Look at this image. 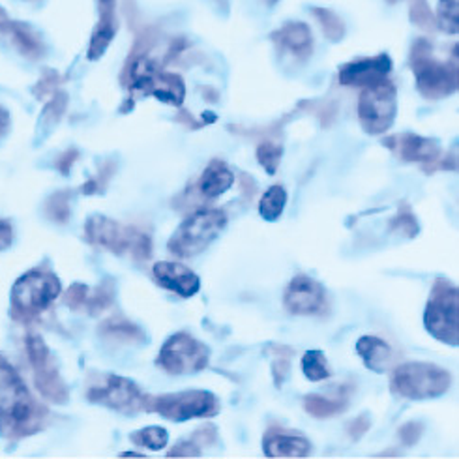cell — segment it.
Instances as JSON below:
<instances>
[{"mask_svg":"<svg viewBox=\"0 0 459 459\" xmlns=\"http://www.w3.org/2000/svg\"><path fill=\"white\" fill-rule=\"evenodd\" d=\"M311 13L317 17L319 25L323 29V34L330 41H340L345 36V23H343L340 15H336V13L326 10V8H313Z\"/></svg>","mask_w":459,"mask_h":459,"instance_id":"obj_29","label":"cell"},{"mask_svg":"<svg viewBox=\"0 0 459 459\" xmlns=\"http://www.w3.org/2000/svg\"><path fill=\"white\" fill-rule=\"evenodd\" d=\"M147 395L149 394L141 392L134 381L113 373L92 375L87 390V398L91 403L103 405L126 416L143 412L144 405H147Z\"/></svg>","mask_w":459,"mask_h":459,"instance_id":"obj_10","label":"cell"},{"mask_svg":"<svg viewBox=\"0 0 459 459\" xmlns=\"http://www.w3.org/2000/svg\"><path fill=\"white\" fill-rule=\"evenodd\" d=\"M390 231L402 233L407 238H414L420 233V223L416 220L412 208L407 203H402L398 206V214H395L394 220L390 221Z\"/></svg>","mask_w":459,"mask_h":459,"instance_id":"obj_28","label":"cell"},{"mask_svg":"<svg viewBox=\"0 0 459 459\" xmlns=\"http://www.w3.org/2000/svg\"><path fill=\"white\" fill-rule=\"evenodd\" d=\"M77 156H79V152H77L75 149H70V151H66L65 154H62V156L58 158V163H56L58 171H60V173H65V175H68V173H70V169H72V165H74V163H75V160H77Z\"/></svg>","mask_w":459,"mask_h":459,"instance_id":"obj_40","label":"cell"},{"mask_svg":"<svg viewBox=\"0 0 459 459\" xmlns=\"http://www.w3.org/2000/svg\"><path fill=\"white\" fill-rule=\"evenodd\" d=\"M27 349H29V359H30L32 369H34V381L41 395L53 403H66L70 394H68L66 383L62 381L60 373L55 366L49 347L39 336H30L27 340Z\"/></svg>","mask_w":459,"mask_h":459,"instance_id":"obj_13","label":"cell"},{"mask_svg":"<svg viewBox=\"0 0 459 459\" xmlns=\"http://www.w3.org/2000/svg\"><path fill=\"white\" fill-rule=\"evenodd\" d=\"M283 306L293 316H323L328 309L326 290L309 276H297L285 287Z\"/></svg>","mask_w":459,"mask_h":459,"instance_id":"obj_14","label":"cell"},{"mask_svg":"<svg viewBox=\"0 0 459 459\" xmlns=\"http://www.w3.org/2000/svg\"><path fill=\"white\" fill-rule=\"evenodd\" d=\"M369 428H371V420H369V416H366V414H362V416H359V419H354L351 424H349V437L352 441H360L362 437L369 431Z\"/></svg>","mask_w":459,"mask_h":459,"instance_id":"obj_39","label":"cell"},{"mask_svg":"<svg viewBox=\"0 0 459 459\" xmlns=\"http://www.w3.org/2000/svg\"><path fill=\"white\" fill-rule=\"evenodd\" d=\"M233 184H235V173L231 167L221 160H212L206 165V169L201 175L199 192L208 199H216L223 195Z\"/></svg>","mask_w":459,"mask_h":459,"instance_id":"obj_21","label":"cell"},{"mask_svg":"<svg viewBox=\"0 0 459 459\" xmlns=\"http://www.w3.org/2000/svg\"><path fill=\"white\" fill-rule=\"evenodd\" d=\"M411 21L414 25H419L424 30H435L437 29V19L431 13L426 0H412L411 6Z\"/></svg>","mask_w":459,"mask_h":459,"instance_id":"obj_34","label":"cell"},{"mask_svg":"<svg viewBox=\"0 0 459 459\" xmlns=\"http://www.w3.org/2000/svg\"><path fill=\"white\" fill-rule=\"evenodd\" d=\"M302 371L306 379L313 383L326 381L332 377V371L323 351H307L302 357Z\"/></svg>","mask_w":459,"mask_h":459,"instance_id":"obj_26","label":"cell"},{"mask_svg":"<svg viewBox=\"0 0 459 459\" xmlns=\"http://www.w3.org/2000/svg\"><path fill=\"white\" fill-rule=\"evenodd\" d=\"M383 144L407 163H422L424 171L431 173L435 161L443 156L439 141L416 134H400L383 139Z\"/></svg>","mask_w":459,"mask_h":459,"instance_id":"obj_15","label":"cell"},{"mask_svg":"<svg viewBox=\"0 0 459 459\" xmlns=\"http://www.w3.org/2000/svg\"><path fill=\"white\" fill-rule=\"evenodd\" d=\"M452 385V375L429 362H407L394 369L390 390L394 395L411 402L441 398Z\"/></svg>","mask_w":459,"mask_h":459,"instance_id":"obj_4","label":"cell"},{"mask_svg":"<svg viewBox=\"0 0 459 459\" xmlns=\"http://www.w3.org/2000/svg\"><path fill=\"white\" fill-rule=\"evenodd\" d=\"M113 173H115V163L109 161V163H106V165H101L100 175H98L96 178L89 180L85 186H82L81 192L85 194V195L103 194V190H106V187H108V182H109L111 177H113Z\"/></svg>","mask_w":459,"mask_h":459,"instance_id":"obj_35","label":"cell"},{"mask_svg":"<svg viewBox=\"0 0 459 459\" xmlns=\"http://www.w3.org/2000/svg\"><path fill=\"white\" fill-rule=\"evenodd\" d=\"M349 407L347 395H338V398H326L321 394H307L304 398V411L313 416V419H332V416L345 412Z\"/></svg>","mask_w":459,"mask_h":459,"instance_id":"obj_24","label":"cell"},{"mask_svg":"<svg viewBox=\"0 0 459 459\" xmlns=\"http://www.w3.org/2000/svg\"><path fill=\"white\" fill-rule=\"evenodd\" d=\"M120 455H122V457H143L141 452H122Z\"/></svg>","mask_w":459,"mask_h":459,"instance_id":"obj_43","label":"cell"},{"mask_svg":"<svg viewBox=\"0 0 459 459\" xmlns=\"http://www.w3.org/2000/svg\"><path fill=\"white\" fill-rule=\"evenodd\" d=\"M46 409L38 405L12 364L0 357V433L25 437L41 429Z\"/></svg>","mask_w":459,"mask_h":459,"instance_id":"obj_1","label":"cell"},{"mask_svg":"<svg viewBox=\"0 0 459 459\" xmlns=\"http://www.w3.org/2000/svg\"><path fill=\"white\" fill-rule=\"evenodd\" d=\"M8 128V113L0 109V135H3Z\"/></svg>","mask_w":459,"mask_h":459,"instance_id":"obj_42","label":"cell"},{"mask_svg":"<svg viewBox=\"0 0 459 459\" xmlns=\"http://www.w3.org/2000/svg\"><path fill=\"white\" fill-rule=\"evenodd\" d=\"M285 204H287L285 187L280 186V184L270 186L268 190L263 194V197H261L259 214H261V218L264 221H276L283 214Z\"/></svg>","mask_w":459,"mask_h":459,"instance_id":"obj_25","label":"cell"},{"mask_svg":"<svg viewBox=\"0 0 459 459\" xmlns=\"http://www.w3.org/2000/svg\"><path fill=\"white\" fill-rule=\"evenodd\" d=\"M268 351H273V375H274V383L280 388L289 375L290 369V360H293L295 351L285 345H270Z\"/></svg>","mask_w":459,"mask_h":459,"instance_id":"obj_31","label":"cell"},{"mask_svg":"<svg viewBox=\"0 0 459 459\" xmlns=\"http://www.w3.org/2000/svg\"><path fill=\"white\" fill-rule=\"evenodd\" d=\"M201 454L203 450L194 439H182L167 452V457H201Z\"/></svg>","mask_w":459,"mask_h":459,"instance_id":"obj_37","label":"cell"},{"mask_svg":"<svg viewBox=\"0 0 459 459\" xmlns=\"http://www.w3.org/2000/svg\"><path fill=\"white\" fill-rule=\"evenodd\" d=\"M274 44L293 56L306 60L309 58L313 51V36L311 30L306 23H299V21H293V23L283 25L280 30L273 34Z\"/></svg>","mask_w":459,"mask_h":459,"instance_id":"obj_19","label":"cell"},{"mask_svg":"<svg viewBox=\"0 0 459 459\" xmlns=\"http://www.w3.org/2000/svg\"><path fill=\"white\" fill-rule=\"evenodd\" d=\"M211 360V349L190 332H177L167 338L158 354V366L169 375H190L203 371Z\"/></svg>","mask_w":459,"mask_h":459,"instance_id":"obj_12","label":"cell"},{"mask_svg":"<svg viewBox=\"0 0 459 459\" xmlns=\"http://www.w3.org/2000/svg\"><path fill=\"white\" fill-rule=\"evenodd\" d=\"M60 281L49 270H30L12 289V309L17 319H32L60 295Z\"/></svg>","mask_w":459,"mask_h":459,"instance_id":"obj_9","label":"cell"},{"mask_svg":"<svg viewBox=\"0 0 459 459\" xmlns=\"http://www.w3.org/2000/svg\"><path fill=\"white\" fill-rule=\"evenodd\" d=\"M124 81L132 92L141 96H154L163 103L180 108L186 98V87L180 75L163 72L156 60H152L147 51L132 55Z\"/></svg>","mask_w":459,"mask_h":459,"instance_id":"obj_2","label":"cell"},{"mask_svg":"<svg viewBox=\"0 0 459 459\" xmlns=\"http://www.w3.org/2000/svg\"><path fill=\"white\" fill-rule=\"evenodd\" d=\"M257 161L263 165V169L268 175H276L280 169V161L283 156V147L274 141H263L257 147Z\"/></svg>","mask_w":459,"mask_h":459,"instance_id":"obj_30","label":"cell"},{"mask_svg":"<svg viewBox=\"0 0 459 459\" xmlns=\"http://www.w3.org/2000/svg\"><path fill=\"white\" fill-rule=\"evenodd\" d=\"M437 27L448 34H457V0H439V19Z\"/></svg>","mask_w":459,"mask_h":459,"instance_id":"obj_32","label":"cell"},{"mask_svg":"<svg viewBox=\"0 0 459 459\" xmlns=\"http://www.w3.org/2000/svg\"><path fill=\"white\" fill-rule=\"evenodd\" d=\"M388 3H398V0H388Z\"/></svg>","mask_w":459,"mask_h":459,"instance_id":"obj_45","label":"cell"},{"mask_svg":"<svg viewBox=\"0 0 459 459\" xmlns=\"http://www.w3.org/2000/svg\"><path fill=\"white\" fill-rule=\"evenodd\" d=\"M13 242V231L8 221H0V249L10 247Z\"/></svg>","mask_w":459,"mask_h":459,"instance_id":"obj_41","label":"cell"},{"mask_svg":"<svg viewBox=\"0 0 459 459\" xmlns=\"http://www.w3.org/2000/svg\"><path fill=\"white\" fill-rule=\"evenodd\" d=\"M263 452L266 457H306L311 454V443L295 429L268 428L263 435Z\"/></svg>","mask_w":459,"mask_h":459,"instance_id":"obj_18","label":"cell"},{"mask_svg":"<svg viewBox=\"0 0 459 459\" xmlns=\"http://www.w3.org/2000/svg\"><path fill=\"white\" fill-rule=\"evenodd\" d=\"M100 333L106 340L111 342H118V343H143L147 342V336L141 330V326H137L135 323L124 319V317H111L106 323L100 326Z\"/></svg>","mask_w":459,"mask_h":459,"instance_id":"obj_23","label":"cell"},{"mask_svg":"<svg viewBox=\"0 0 459 459\" xmlns=\"http://www.w3.org/2000/svg\"><path fill=\"white\" fill-rule=\"evenodd\" d=\"M411 68L416 87L428 100H441L457 92V58L439 62L433 56L428 39H416L411 49Z\"/></svg>","mask_w":459,"mask_h":459,"instance_id":"obj_6","label":"cell"},{"mask_svg":"<svg viewBox=\"0 0 459 459\" xmlns=\"http://www.w3.org/2000/svg\"><path fill=\"white\" fill-rule=\"evenodd\" d=\"M192 439H194L199 446H212V445H216V441H218V429H216V426L206 424V426L195 429V433L192 435Z\"/></svg>","mask_w":459,"mask_h":459,"instance_id":"obj_38","label":"cell"},{"mask_svg":"<svg viewBox=\"0 0 459 459\" xmlns=\"http://www.w3.org/2000/svg\"><path fill=\"white\" fill-rule=\"evenodd\" d=\"M85 235L92 246L108 249L115 255H132L135 261H147L152 255V238L147 233L108 216H91Z\"/></svg>","mask_w":459,"mask_h":459,"instance_id":"obj_3","label":"cell"},{"mask_svg":"<svg viewBox=\"0 0 459 459\" xmlns=\"http://www.w3.org/2000/svg\"><path fill=\"white\" fill-rule=\"evenodd\" d=\"M130 441L135 446H143V448H149V450H163L169 443V433H167L165 428L161 426H149V428H143L139 431H134L130 435Z\"/></svg>","mask_w":459,"mask_h":459,"instance_id":"obj_27","label":"cell"},{"mask_svg":"<svg viewBox=\"0 0 459 459\" xmlns=\"http://www.w3.org/2000/svg\"><path fill=\"white\" fill-rule=\"evenodd\" d=\"M459 290L445 278L435 280L424 311L426 330L435 340L457 347L459 343Z\"/></svg>","mask_w":459,"mask_h":459,"instance_id":"obj_7","label":"cell"},{"mask_svg":"<svg viewBox=\"0 0 459 459\" xmlns=\"http://www.w3.org/2000/svg\"><path fill=\"white\" fill-rule=\"evenodd\" d=\"M147 412H156L171 422H187L194 419H211L220 412V402L212 392L186 390L177 394L147 395Z\"/></svg>","mask_w":459,"mask_h":459,"instance_id":"obj_8","label":"cell"},{"mask_svg":"<svg viewBox=\"0 0 459 459\" xmlns=\"http://www.w3.org/2000/svg\"><path fill=\"white\" fill-rule=\"evenodd\" d=\"M48 216L56 223H66L70 220V194H55L48 201Z\"/></svg>","mask_w":459,"mask_h":459,"instance_id":"obj_33","label":"cell"},{"mask_svg":"<svg viewBox=\"0 0 459 459\" xmlns=\"http://www.w3.org/2000/svg\"><path fill=\"white\" fill-rule=\"evenodd\" d=\"M152 274L156 281L171 293H177L182 299H192L201 290V280L192 268L182 263L160 261L154 264Z\"/></svg>","mask_w":459,"mask_h":459,"instance_id":"obj_17","label":"cell"},{"mask_svg":"<svg viewBox=\"0 0 459 459\" xmlns=\"http://www.w3.org/2000/svg\"><path fill=\"white\" fill-rule=\"evenodd\" d=\"M357 352L364 366L373 373H385L392 364V347L377 336H362L357 342Z\"/></svg>","mask_w":459,"mask_h":459,"instance_id":"obj_22","label":"cell"},{"mask_svg":"<svg viewBox=\"0 0 459 459\" xmlns=\"http://www.w3.org/2000/svg\"><path fill=\"white\" fill-rule=\"evenodd\" d=\"M395 115H398V89L388 77L364 87L359 100V118L366 134L383 135L392 128Z\"/></svg>","mask_w":459,"mask_h":459,"instance_id":"obj_11","label":"cell"},{"mask_svg":"<svg viewBox=\"0 0 459 459\" xmlns=\"http://www.w3.org/2000/svg\"><path fill=\"white\" fill-rule=\"evenodd\" d=\"M392 72V60L386 53L347 62L340 68V82L345 87H369L386 79Z\"/></svg>","mask_w":459,"mask_h":459,"instance_id":"obj_16","label":"cell"},{"mask_svg":"<svg viewBox=\"0 0 459 459\" xmlns=\"http://www.w3.org/2000/svg\"><path fill=\"white\" fill-rule=\"evenodd\" d=\"M98 8H100V21L91 39V48H89L91 60H98L103 53H106L117 34L115 0H98Z\"/></svg>","mask_w":459,"mask_h":459,"instance_id":"obj_20","label":"cell"},{"mask_svg":"<svg viewBox=\"0 0 459 459\" xmlns=\"http://www.w3.org/2000/svg\"><path fill=\"white\" fill-rule=\"evenodd\" d=\"M268 3H270V4H273V3H278V0H268Z\"/></svg>","mask_w":459,"mask_h":459,"instance_id":"obj_44","label":"cell"},{"mask_svg":"<svg viewBox=\"0 0 459 459\" xmlns=\"http://www.w3.org/2000/svg\"><path fill=\"white\" fill-rule=\"evenodd\" d=\"M424 431H426V428L422 422H407L398 429V435L405 446H414L422 439Z\"/></svg>","mask_w":459,"mask_h":459,"instance_id":"obj_36","label":"cell"},{"mask_svg":"<svg viewBox=\"0 0 459 459\" xmlns=\"http://www.w3.org/2000/svg\"><path fill=\"white\" fill-rule=\"evenodd\" d=\"M225 225L227 214L220 208H201L178 225L167 242V249L178 259L195 257L220 237Z\"/></svg>","mask_w":459,"mask_h":459,"instance_id":"obj_5","label":"cell"}]
</instances>
